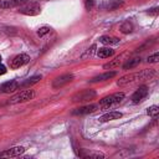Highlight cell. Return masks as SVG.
<instances>
[{"label": "cell", "instance_id": "cell-6", "mask_svg": "<svg viewBox=\"0 0 159 159\" xmlns=\"http://www.w3.org/2000/svg\"><path fill=\"white\" fill-rule=\"evenodd\" d=\"M30 61V57L29 55L26 53H20V55H16L11 61H10V68L12 70H16V68H20L21 66L26 65L27 62Z\"/></svg>", "mask_w": 159, "mask_h": 159}, {"label": "cell", "instance_id": "cell-15", "mask_svg": "<svg viewBox=\"0 0 159 159\" xmlns=\"http://www.w3.org/2000/svg\"><path fill=\"white\" fill-rule=\"evenodd\" d=\"M40 80H41V75H36V76H32V77L27 78L26 81H24L21 84L19 83V87H22V88H27V87H31L32 84L37 83Z\"/></svg>", "mask_w": 159, "mask_h": 159}, {"label": "cell", "instance_id": "cell-27", "mask_svg": "<svg viewBox=\"0 0 159 159\" xmlns=\"http://www.w3.org/2000/svg\"><path fill=\"white\" fill-rule=\"evenodd\" d=\"M6 71H7V70H6V67H5L2 63H0V75H5V73H6Z\"/></svg>", "mask_w": 159, "mask_h": 159}, {"label": "cell", "instance_id": "cell-28", "mask_svg": "<svg viewBox=\"0 0 159 159\" xmlns=\"http://www.w3.org/2000/svg\"><path fill=\"white\" fill-rule=\"evenodd\" d=\"M0 61H1V56H0Z\"/></svg>", "mask_w": 159, "mask_h": 159}, {"label": "cell", "instance_id": "cell-24", "mask_svg": "<svg viewBox=\"0 0 159 159\" xmlns=\"http://www.w3.org/2000/svg\"><path fill=\"white\" fill-rule=\"evenodd\" d=\"M123 4V1H112L109 4H107V9L108 10H116L117 7H119Z\"/></svg>", "mask_w": 159, "mask_h": 159}, {"label": "cell", "instance_id": "cell-9", "mask_svg": "<svg viewBox=\"0 0 159 159\" xmlns=\"http://www.w3.org/2000/svg\"><path fill=\"white\" fill-rule=\"evenodd\" d=\"M96 109H97L96 104H87V106H82V107L75 108L72 111V114L73 116H84V114H89V113L94 112Z\"/></svg>", "mask_w": 159, "mask_h": 159}, {"label": "cell", "instance_id": "cell-17", "mask_svg": "<svg viewBox=\"0 0 159 159\" xmlns=\"http://www.w3.org/2000/svg\"><path fill=\"white\" fill-rule=\"evenodd\" d=\"M139 63H140V58H139V57L130 58V60H128V61L123 65V70H130V68H134V67H137Z\"/></svg>", "mask_w": 159, "mask_h": 159}, {"label": "cell", "instance_id": "cell-25", "mask_svg": "<svg viewBox=\"0 0 159 159\" xmlns=\"http://www.w3.org/2000/svg\"><path fill=\"white\" fill-rule=\"evenodd\" d=\"M159 61V53L158 52H155V53H153V55H150L149 57H148V62L149 63H155V62H158Z\"/></svg>", "mask_w": 159, "mask_h": 159}, {"label": "cell", "instance_id": "cell-13", "mask_svg": "<svg viewBox=\"0 0 159 159\" xmlns=\"http://www.w3.org/2000/svg\"><path fill=\"white\" fill-rule=\"evenodd\" d=\"M122 117V113L120 112H109V113H106L103 114L102 117H99V122H109V120H114V119H119Z\"/></svg>", "mask_w": 159, "mask_h": 159}, {"label": "cell", "instance_id": "cell-26", "mask_svg": "<svg viewBox=\"0 0 159 159\" xmlns=\"http://www.w3.org/2000/svg\"><path fill=\"white\" fill-rule=\"evenodd\" d=\"M94 2H96V0H84V7L87 10H91L94 6Z\"/></svg>", "mask_w": 159, "mask_h": 159}, {"label": "cell", "instance_id": "cell-20", "mask_svg": "<svg viewBox=\"0 0 159 159\" xmlns=\"http://www.w3.org/2000/svg\"><path fill=\"white\" fill-rule=\"evenodd\" d=\"M119 65H120V60H119V58H114V60H112V61L104 63V65H103V68H104V70H112V68L118 67Z\"/></svg>", "mask_w": 159, "mask_h": 159}, {"label": "cell", "instance_id": "cell-1", "mask_svg": "<svg viewBox=\"0 0 159 159\" xmlns=\"http://www.w3.org/2000/svg\"><path fill=\"white\" fill-rule=\"evenodd\" d=\"M154 75H155V71L153 68H145V70H142L139 72H134V73H129V75L122 76L117 81V84L118 86H125L128 83H133V82H137V81L150 80Z\"/></svg>", "mask_w": 159, "mask_h": 159}, {"label": "cell", "instance_id": "cell-3", "mask_svg": "<svg viewBox=\"0 0 159 159\" xmlns=\"http://www.w3.org/2000/svg\"><path fill=\"white\" fill-rule=\"evenodd\" d=\"M97 92L94 89H82L72 96V102L75 103H83V102H89L93 98H96Z\"/></svg>", "mask_w": 159, "mask_h": 159}, {"label": "cell", "instance_id": "cell-7", "mask_svg": "<svg viewBox=\"0 0 159 159\" xmlns=\"http://www.w3.org/2000/svg\"><path fill=\"white\" fill-rule=\"evenodd\" d=\"M73 80V75L72 73H65V75H62V76H60V77H57V78H55L53 80V82H52V88H61V87H63L65 84H67L68 82H71Z\"/></svg>", "mask_w": 159, "mask_h": 159}, {"label": "cell", "instance_id": "cell-10", "mask_svg": "<svg viewBox=\"0 0 159 159\" xmlns=\"http://www.w3.org/2000/svg\"><path fill=\"white\" fill-rule=\"evenodd\" d=\"M16 89H19V82L17 81H7L0 86V92L2 93H12Z\"/></svg>", "mask_w": 159, "mask_h": 159}, {"label": "cell", "instance_id": "cell-12", "mask_svg": "<svg viewBox=\"0 0 159 159\" xmlns=\"http://www.w3.org/2000/svg\"><path fill=\"white\" fill-rule=\"evenodd\" d=\"M25 150H26V149H25L24 147H20V145H19V147H12V148L5 150L4 153H1L0 157H19V155H21Z\"/></svg>", "mask_w": 159, "mask_h": 159}, {"label": "cell", "instance_id": "cell-19", "mask_svg": "<svg viewBox=\"0 0 159 159\" xmlns=\"http://www.w3.org/2000/svg\"><path fill=\"white\" fill-rule=\"evenodd\" d=\"M119 30H120L122 34H129V32H132V30H133V25H132L130 21H124V22L120 25Z\"/></svg>", "mask_w": 159, "mask_h": 159}, {"label": "cell", "instance_id": "cell-11", "mask_svg": "<svg viewBox=\"0 0 159 159\" xmlns=\"http://www.w3.org/2000/svg\"><path fill=\"white\" fill-rule=\"evenodd\" d=\"M29 0H0V9H11L26 4Z\"/></svg>", "mask_w": 159, "mask_h": 159}, {"label": "cell", "instance_id": "cell-16", "mask_svg": "<svg viewBox=\"0 0 159 159\" xmlns=\"http://www.w3.org/2000/svg\"><path fill=\"white\" fill-rule=\"evenodd\" d=\"M97 55L101 57V58H107V57H111L114 55V51L111 48V47H102L97 51Z\"/></svg>", "mask_w": 159, "mask_h": 159}, {"label": "cell", "instance_id": "cell-23", "mask_svg": "<svg viewBox=\"0 0 159 159\" xmlns=\"http://www.w3.org/2000/svg\"><path fill=\"white\" fill-rule=\"evenodd\" d=\"M51 31V27H48V26H42V27H40L39 30H37V35L40 36V37H42V36H45L46 34H48Z\"/></svg>", "mask_w": 159, "mask_h": 159}, {"label": "cell", "instance_id": "cell-5", "mask_svg": "<svg viewBox=\"0 0 159 159\" xmlns=\"http://www.w3.org/2000/svg\"><path fill=\"white\" fill-rule=\"evenodd\" d=\"M19 12L24 14V15L35 16V15H39L41 12V6L37 2H30V4H26L25 6H21L19 9Z\"/></svg>", "mask_w": 159, "mask_h": 159}, {"label": "cell", "instance_id": "cell-22", "mask_svg": "<svg viewBox=\"0 0 159 159\" xmlns=\"http://www.w3.org/2000/svg\"><path fill=\"white\" fill-rule=\"evenodd\" d=\"M80 155L83 157V158H103L104 157L102 153H92V152L84 153V154H80Z\"/></svg>", "mask_w": 159, "mask_h": 159}, {"label": "cell", "instance_id": "cell-2", "mask_svg": "<svg viewBox=\"0 0 159 159\" xmlns=\"http://www.w3.org/2000/svg\"><path fill=\"white\" fill-rule=\"evenodd\" d=\"M123 99H124V93L123 92H117V93H113V94H109V96L103 97L99 101V107H102V108H109V107H113V106L119 104Z\"/></svg>", "mask_w": 159, "mask_h": 159}, {"label": "cell", "instance_id": "cell-4", "mask_svg": "<svg viewBox=\"0 0 159 159\" xmlns=\"http://www.w3.org/2000/svg\"><path fill=\"white\" fill-rule=\"evenodd\" d=\"M35 96V92L32 89H24L16 94H14L10 99H9V103L11 104H15V103H22V102H27L30 99H32Z\"/></svg>", "mask_w": 159, "mask_h": 159}, {"label": "cell", "instance_id": "cell-18", "mask_svg": "<svg viewBox=\"0 0 159 159\" xmlns=\"http://www.w3.org/2000/svg\"><path fill=\"white\" fill-rule=\"evenodd\" d=\"M118 39L117 37H112V36H101L99 37V42L104 43V45H114L118 43Z\"/></svg>", "mask_w": 159, "mask_h": 159}, {"label": "cell", "instance_id": "cell-21", "mask_svg": "<svg viewBox=\"0 0 159 159\" xmlns=\"http://www.w3.org/2000/svg\"><path fill=\"white\" fill-rule=\"evenodd\" d=\"M147 113H148V116H150V117H157V114L159 113V107H158V106H152V107L148 108Z\"/></svg>", "mask_w": 159, "mask_h": 159}, {"label": "cell", "instance_id": "cell-8", "mask_svg": "<svg viewBox=\"0 0 159 159\" xmlns=\"http://www.w3.org/2000/svg\"><path fill=\"white\" fill-rule=\"evenodd\" d=\"M147 96H148V87H147V86H140V87L133 93V96H132V102H133L134 104H137V103L142 102Z\"/></svg>", "mask_w": 159, "mask_h": 159}, {"label": "cell", "instance_id": "cell-14", "mask_svg": "<svg viewBox=\"0 0 159 159\" xmlns=\"http://www.w3.org/2000/svg\"><path fill=\"white\" fill-rule=\"evenodd\" d=\"M116 75H117V72H116V71L104 72V73H102V75H98V76L93 77L92 80H89V82H99V81H107V80H109V78L114 77Z\"/></svg>", "mask_w": 159, "mask_h": 159}]
</instances>
